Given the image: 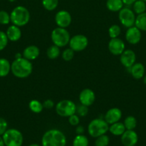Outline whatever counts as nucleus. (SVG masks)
Wrapping results in <instances>:
<instances>
[{
  "mask_svg": "<svg viewBox=\"0 0 146 146\" xmlns=\"http://www.w3.org/2000/svg\"><path fill=\"white\" fill-rule=\"evenodd\" d=\"M10 21H11L10 14H9L8 12L4 11V10L0 11V24L7 25V24H9Z\"/></svg>",
  "mask_w": 146,
  "mask_h": 146,
  "instance_id": "obj_33",
  "label": "nucleus"
},
{
  "mask_svg": "<svg viewBox=\"0 0 146 146\" xmlns=\"http://www.w3.org/2000/svg\"><path fill=\"white\" fill-rule=\"evenodd\" d=\"M130 68V74L135 79L139 80L143 78L145 69L143 64H142L141 63H135Z\"/></svg>",
  "mask_w": 146,
  "mask_h": 146,
  "instance_id": "obj_19",
  "label": "nucleus"
},
{
  "mask_svg": "<svg viewBox=\"0 0 146 146\" xmlns=\"http://www.w3.org/2000/svg\"><path fill=\"white\" fill-rule=\"evenodd\" d=\"M133 5V11L137 14H140L145 12L146 4L143 0H137Z\"/></svg>",
  "mask_w": 146,
  "mask_h": 146,
  "instance_id": "obj_26",
  "label": "nucleus"
},
{
  "mask_svg": "<svg viewBox=\"0 0 146 146\" xmlns=\"http://www.w3.org/2000/svg\"><path fill=\"white\" fill-rule=\"evenodd\" d=\"M29 146H40V145H38V144H37V143H34V144H31V145H29Z\"/></svg>",
  "mask_w": 146,
  "mask_h": 146,
  "instance_id": "obj_44",
  "label": "nucleus"
},
{
  "mask_svg": "<svg viewBox=\"0 0 146 146\" xmlns=\"http://www.w3.org/2000/svg\"><path fill=\"white\" fill-rule=\"evenodd\" d=\"M89 141L88 138L84 135L83 134L82 135H77L73 140V146H88Z\"/></svg>",
  "mask_w": 146,
  "mask_h": 146,
  "instance_id": "obj_27",
  "label": "nucleus"
},
{
  "mask_svg": "<svg viewBox=\"0 0 146 146\" xmlns=\"http://www.w3.org/2000/svg\"><path fill=\"white\" fill-rule=\"evenodd\" d=\"M141 31L135 26L127 28V31L125 33V38L126 41L129 44H133V45L138 44L141 40Z\"/></svg>",
  "mask_w": 146,
  "mask_h": 146,
  "instance_id": "obj_12",
  "label": "nucleus"
},
{
  "mask_svg": "<svg viewBox=\"0 0 146 146\" xmlns=\"http://www.w3.org/2000/svg\"><path fill=\"white\" fill-rule=\"evenodd\" d=\"M0 146H5L4 140H3L2 137H1V135H0Z\"/></svg>",
  "mask_w": 146,
  "mask_h": 146,
  "instance_id": "obj_42",
  "label": "nucleus"
},
{
  "mask_svg": "<svg viewBox=\"0 0 146 146\" xmlns=\"http://www.w3.org/2000/svg\"><path fill=\"white\" fill-rule=\"evenodd\" d=\"M79 100L80 104L89 107L94 104L95 101V94L90 88H84L80 92Z\"/></svg>",
  "mask_w": 146,
  "mask_h": 146,
  "instance_id": "obj_13",
  "label": "nucleus"
},
{
  "mask_svg": "<svg viewBox=\"0 0 146 146\" xmlns=\"http://www.w3.org/2000/svg\"><path fill=\"white\" fill-rule=\"evenodd\" d=\"M143 82H144L145 84H146V75L143 76Z\"/></svg>",
  "mask_w": 146,
  "mask_h": 146,
  "instance_id": "obj_43",
  "label": "nucleus"
},
{
  "mask_svg": "<svg viewBox=\"0 0 146 146\" xmlns=\"http://www.w3.org/2000/svg\"><path fill=\"white\" fill-rule=\"evenodd\" d=\"M68 118V121L71 125L75 126V125H78L79 123H80V118H79L78 115H76L74 113L73 115H70Z\"/></svg>",
  "mask_w": 146,
  "mask_h": 146,
  "instance_id": "obj_36",
  "label": "nucleus"
},
{
  "mask_svg": "<svg viewBox=\"0 0 146 146\" xmlns=\"http://www.w3.org/2000/svg\"><path fill=\"white\" fill-rule=\"evenodd\" d=\"M43 7L47 11H53L57 7L59 0H42V1Z\"/></svg>",
  "mask_w": 146,
  "mask_h": 146,
  "instance_id": "obj_29",
  "label": "nucleus"
},
{
  "mask_svg": "<svg viewBox=\"0 0 146 146\" xmlns=\"http://www.w3.org/2000/svg\"><path fill=\"white\" fill-rule=\"evenodd\" d=\"M30 19V13L26 7L17 6L10 14V20L14 25L19 27H24L27 24Z\"/></svg>",
  "mask_w": 146,
  "mask_h": 146,
  "instance_id": "obj_3",
  "label": "nucleus"
},
{
  "mask_svg": "<svg viewBox=\"0 0 146 146\" xmlns=\"http://www.w3.org/2000/svg\"><path fill=\"white\" fill-rule=\"evenodd\" d=\"M9 39L6 33L4 31H0V51L4 50L8 44Z\"/></svg>",
  "mask_w": 146,
  "mask_h": 146,
  "instance_id": "obj_34",
  "label": "nucleus"
},
{
  "mask_svg": "<svg viewBox=\"0 0 146 146\" xmlns=\"http://www.w3.org/2000/svg\"><path fill=\"white\" fill-rule=\"evenodd\" d=\"M88 43L89 41L87 36L82 34H77L70 38L69 45L70 48H71L73 51L78 52L85 49L88 46Z\"/></svg>",
  "mask_w": 146,
  "mask_h": 146,
  "instance_id": "obj_9",
  "label": "nucleus"
},
{
  "mask_svg": "<svg viewBox=\"0 0 146 146\" xmlns=\"http://www.w3.org/2000/svg\"><path fill=\"white\" fill-rule=\"evenodd\" d=\"M143 1H144L145 2H146V0H143Z\"/></svg>",
  "mask_w": 146,
  "mask_h": 146,
  "instance_id": "obj_46",
  "label": "nucleus"
},
{
  "mask_svg": "<svg viewBox=\"0 0 146 146\" xmlns=\"http://www.w3.org/2000/svg\"><path fill=\"white\" fill-rule=\"evenodd\" d=\"M55 23L58 27L67 28L70 25L72 22V16L66 10L59 11L55 15Z\"/></svg>",
  "mask_w": 146,
  "mask_h": 146,
  "instance_id": "obj_10",
  "label": "nucleus"
},
{
  "mask_svg": "<svg viewBox=\"0 0 146 146\" xmlns=\"http://www.w3.org/2000/svg\"><path fill=\"white\" fill-rule=\"evenodd\" d=\"M88 106H86L82 105V104L80 105L79 106H77V108H76V113H77L79 116H86L87 115V113H88Z\"/></svg>",
  "mask_w": 146,
  "mask_h": 146,
  "instance_id": "obj_35",
  "label": "nucleus"
},
{
  "mask_svg": "<svg viewBox=\"0 0 146 146\" xmlns=\"http://www.w3.org/2000/svg\"><path fill=\"white\" fill-rule=\"evenodd\" d=\"M60 55V47L56 45H52L47 48V56L50 59H55Z\"/></svg>",
  "mask_w": 146,
  "mask_h": 146,
  "instance_id": "obj_25",
  "label": "nucleus"
},
{
  "mask_svg": "<svg viewBox=\"0 0 146 146\" xmlns=\"http://www.w3.org/2000/svg\"><path fill=\"white\" fill-rule=\"evenodd\" d=\"M33 71L31 61L24 57L14 59L11 64V71L14 76L19 78H25L29 76Z\"/></svg>",
  "mask_w": 146,
  "mask_h": 146,
  "instance_id": "obj_1",
  "label": "nucleus"
},
{
  "mask_svg": "<svg viewBox=\"0 0 146 146\" xmlns=\"http://www.w3.org/2000/svg\"><path fill=\"white\" fill-rule=\"evenodd\" d=\"M122 1H123V4H124L125 5L130 6L134 4L137 0H122Z\"/></svg>",
  "mask_w": 146,
  "mask_h": 146,
  "instance_id": "obj_40",
  "label": "nucleus"
},
{
  "mask_svg": "<svg viewBox=\"0 0 146 146\" xmlns=\"http://www.w3.org/2000/svg\"><path fill=\"white\" fill-rule=\"evenodd\" d=\"M118 18L122 25L126 28H130L135 25L136 19L135 12L127 7H123L119 11Z\"/></svg>",
  "mask_w": 146,
  "mask_h": 146,
  "instance_id": "obj_8",
  "label": "nucleus"
},
{
  "mask_svg": "<svg viewBox=\"0 0 146 146\" xmlns=\"http://www.w3.org/2000/svg\"><path fill=\"white\" fill-rule=\"evenodd\" d=\"M123 4L122 0H107L106 2V7L113 12H117L120 11L123 8Z\"/></svg>",
  "mask_w": 146,
  "mask_h": 146,
  "instance_id": "obj_21",
  "label": "nucleus"
},
{
  "mask_svg": "<svg viewBox=\"0 0 146 146\" xmlns=\"http://www.w3.org/2000/svg\"><path fill=\"white\" fill-rule=\"evenodd\" d=\"M66 143L65 135L58 129L46 131L42 138V146H65Z\"/></svg>",
  "mask_w": 146,
  "mask_h": 146,
  "instance_id": "obj_2",
  "label": "nucleus"
},
{
  "mask_svg": "<svg viewBox=\"0 0 146 146\" xmlns=\"http://www.w3.org/2000/svg\"><path fill=\"white\" fill-rule=\"evenodd\" d=\"M15 59H17V58H21V57H23L22 54H20V53H17V54H15Z\"/></svg>",
  "mask_w": 146,
  "mask_h": 146,
  "instance_id": "obj_41",
  "label": "nucleus"
},
{
  "mask_svg": "<svg viewBox=\"0 0 146 146\" xmlns=\"http://www.w3.org/2000/svg\"><path fill=\"white\" fill-rule=\"evenodd\" d=\"M40 48L35 45H30L26 47L22 53V56L24 58L29 61H33L37 58L40 56Z\"/></svg>",
  "mask_w": 146,
  "mask_h": 146,
  "instance_id": "obj_17",
  "label": "nucleus"
},
{
  "mask_svg": "<svg viewBox=\"0 0 146 146\" xmlns=\"http://www.w3.org/2000/svg\"><path fill=\"white\" fill-rule=\"evenodd\" d=\"M6 34L7 38L11 41H17L21 38V31L19 27L16 25H11L8 27Z\"/></svg>",
  "mask_w": 146,
  "mask_h": 146,
  "instance_id": "obj_18",
  "label": "nucleus"
},
{
  "mask_svg": "<svg viewBox=\"0 0 146 146\" xmlns=\"http://www.w3.org/2000/svg\"><path fill=\"white\" fill-rule=\"evenodd\" d=\"M120 62L123 66L130 68L135 63L136 55L135 53L130 49L125 50L120 54Z\"/></svg>",
  "mask_w": 146,
  "mask_h": 146,
  "instance_id": "obj_15",
  "label": "nucleus"
},
{
  "mask_svg": "<svg viewBox=\"0 0 146 146\" xmlns=\"http://www.w3.org/2000/svg\"><path fill=\"white\" fill-rule=\"evenodd\" d=\"M9 1H10V2H14V1H16L17 0H8Z\"/></svg>",
  "mask_w": 146,
  "mask_h": 146,
  "instance_id": "obj_45",
  "label": "nucleus"
},
{
  "mask_svg": "<svg viewBox=\"0 0 146 146\" xmlns=\"http://www.w3.org/2000/svg\"><path fill=\"white\" fill-rule=\"evenodd\" d=\"M135 26L140 31H146V12L137 14L135 19Z\"/></svg>",
  "mask_w": 146,
  "mask_h": 146,
  "instance_id": "obj_23",
  "label": "nucleus"
},
{
  "mask_svg": "<svg viewBox=\"0 0 146 146\" xmlns=\"http://www.w3.org/2000/svg\"><path fill=\"white\" fill-rule=\"evenodd\" d=\"M69 31L65 28L57 27L51 33V39L54 45L60 47H64L69 44L70 40Z\"/></svg>",
  "mask_w": 146,
  "mask_h": 146,
  "instance_id": "obj_5",
  "label": "nucleus"
},
{
  "mask_svg": "<svg viewBox=\"0 0 146 146\" xmlns=\"http://www.w3.org/2000/svg\"><path fill=\"white\" fill-rule=\"evenodd\" d=\"M121 33V29L117 24H113L109 28L108 34L111 38H117Z\"/></svg>",
  "mask_w": 146,
  "mask_h": 146,
  "instance_id": "obj_30",
  "label": "nucleus"
},
{
  "mask_svg": "<svg viewBox=\"0 0 146 146\" xmlns=\"http://www.w3.org/2000/svg\"><path fill=\"white\" fill-rule=\"evenodd\" d=\"M109 131V124L101 118L93 119L89 123L87 131L90 136L92 138H97L102 135L106 134Z\"/></svg>",
  "mask_w": 146,
  "mask_h": 146,
  "instance_id": "obj_4",
  "label": "nucleus"
},
{
  "mask_svg": "<svg viewBox=\"0 0 146 146\" xmlns=\"http://www.w3.org/2000/svg\"><path fill=\"white\" fill-rule=\"evenodd\" d=\"M123 123L126 130H134L137 125V120L134 116L129 115L126 117Z\"/></svg>",
  "mask_w": 146,
  "mask_h": 146,
  "instance_id": "obj_28",
  "label": "nucleus"
},
{
  "mask_svg": "<svg viewBox=\"0 0 146 146\" xmlns=\"http://www.w3.org/2000/svg\"><path fill=\"white\" fill-rule=\"evenodd\" d=\"M11 71L9 61L4 58H0V77H5Z\"/></svg>",
  "mask_w": 146,
  "mask_h": 146,
  "instance_id": "obj_22",
  "label": "nucleus"
},
{
  "mask_svg": "<svg viewBox=\"0 0 146 146\" xmlns=\"http://www.w3.org/2000/svg\"><path fill=\"white\" fill-rule=\"evenodd\" d=\"M8 123L4 118H0V135H2L7 130Z\"/></svg>",
  "mask_w": 146,
  "mask_h": 146,
  "instance_id": "obj_37",
  "label": "nucleus"
},
{
  "mask_svg": "<svg viewBox=\"0 0 146 146\" xmlns=\"http://www.w3.org/2000/svg\"><path fill=\"white\" fill-rule=\"evenodd\" d=\"M84 131V127L82 126V125H77V128H76V133H77V135H82V134H83Z\"/></svg>",
  "mask_w": 146,
  "mask_h": 146,
  "instance_id": "obj_39",
  "label": "nucleus"
},
{
  "mask_svg": "<svg viewBox=\"0 0 146 146\" xmlns=\"http://www.w3.org/2000/svg\"><path fill=\"white\" fill-rule=\"evenodd\" d=\"M74 51L71 48H66L62 53V57L63 60L65 61H70L74 58Z\"/></svg>",
  "mask_w": 146,
  "mask_h": 146,
  "instance_id": "obj_32",
  "label": "nucleus"
},
{
  "mask_svg": "<svg viewBox=\"0 0 146 146\" xmlns=\"http://www.w3.org/2000/svg\"><path fill=\"white\" fill-rule=\"evenodd\" d=\"M75 104L70 100H62L59 101L55 107L56 113L62 117H70L76 113Z\"/></svg>",
  "mask_w": 146,
  "mask_h": 146,
  "instance_id": "obj_7",
  "label": "nucleus"
},
{
  "mask_svg": "<svg viewBox=\"0 0 146 146\" xmlns=\"http://www.w3.org/2000/svg\"><path fill=\"white\" fill-rule=\"evenodd\" d=\"M108 49L113 55L120 56V54L125 50V45L124 41L118 37L111 38L108 43Z\"/></svg>",
  "mask_w": 146,
  "mask_h": 146,
  "instance_id": "obj_11",
  "label": "nucleus"
},
{
  "mask_svg": "<svg viewBox=\"0 0 146 146\" xmlns=\"http://www.w3.org/2000/svg\"><path fill=\"white\" fill-rule=\"evenodd\" d=\"M138 141V135L133 130H126L121 135V142L124 146H135Z\"/></svg>",
  "mask_w": 146,
  "mask_h": 146,
  "instance_id": "obj_14",
  "label": "nucleus"
},
{
  "mask_svg": "<svg viewBox=\"0 0 146 146\" xmlns=\"http://www.w3.org/2000/svg\"><path fill=\"white\" fill-rule=\"evenodd\" d=\"M43 106H44V108H47V109H51L54 106V103L52 100L47 99L43 103Z\"/></svg>",
  "mask_w": 146,
  "mask_h": 146,
  "instance_id": "obj_38",
  "label": "nucleus"
},
{
  "mask_svg": "<svg viewBox=\"0 0 146 146\" xmlns=\"http://www.w3.org/2000/svg\"><path fill=\"white\" fill-rule=\"evenodd\" d=\"M109 143H110V138L106 134H104L96 138L94 144L95 146H107L109 145Z\"/></svg>",
  "mask_w": 146,
  "mask_h": 146,
  "instance_id": "obj_31",
  "label": "nucleus"
},
{
  "mask_svg": "<svg viewBox=\"0 0 146 146\" xmlns=\"http://www.w3.org/2000/svg\"><path fill=\"white\" fill-rule=\"evenodd\" d=\"M29 108L30 111L34 113H40L44 109L43 104L37 100H31L29 103Z\"/></svg>",
  "mask_w": 146,
  "mask_h": 146,
  "instance_id": "obj_24",
  "label": "nucleus"
},
{
  "mask_svg": "<svg viewBox=\"0 0 146 146\" xmlns=\"http://www.w3.org/2000/svg\"><path fill=\"white\" fill-rule=\"evenodd\" d=\"M5 146H21L23 144L22 133L14 128L7 129L2 135Z\"/></svg>",
  "mask_w": 146,
  "mask_h": 146,
  "instance_id": "obj_6",
  "label": "nucleus"
},
{
  "mask_svg": "<svg viewBox=\"0 0 146 146\" xmlns=\"http://www.w3.org/2000/svg\"><path fill=\"white\" fill-rule=\"evenodd\" d=\"M122 118V111L118 108H112L106 112L104 121L108 124H113L118 122Z\"/></svg>",
  "mask_w": 146,
  "mask_h": 146,
  "instance_id": "obj_16",
  "label": "nucleus"
},
{
  "mask_svg": "<svg viewBox=\"0 0 146 146\" xmlns=\"http://www.w3.org/2000/svg\"><path fill=\"white\" fill-rule=\"evenodd\" d=\"M125 131L126 128L125 127L124 123L119 122V121L111 124L110 126H109V131L115 136L122 135Z\"/></svg>",
  "mask_w": 146,
  "mask_h": 146,
  "instance_id": "obj_20",
  "label": "nucleus"
}]
</instances>
